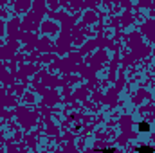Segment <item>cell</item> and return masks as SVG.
<instances>
[{"label": "cell", "mask_w": 155, "mask_h": 153, "mask_svg": "<svg viewBox=\"0 0 155 153\" xmlns=\"http://www.w3.org/2000/svg\"><path fill=\"white\" fill-rule=\"evenodd\" d=\"M135 151L137 153H153V148H150V146H139V148H135Z\"/></svg>", "instance_id": "obj_1"}, {"label": "cell", "mask_w": 155, "mask_h": 153, "mask_svg": "<svg viewBox=\"0 0 155 153\" xmlns=\"http://www.w3.org/2000/svg\"><path fill=\"white\" fill-rule=\"evenodd\" d=\"M98 153H116L112 148H108V150H101V151H98Z\"/></svg>", "instance_id": "obj_3"}, {"label": "cell", "mask_w": 155, "mask_h": 153, "mask_svg": "<svg viewBox=\"0 0 155 153\" xmlns=\"http://www.w3.org/2000/svg\"><path fill=\"white\" fill-rule=\"evenodd\" d=\"M139 128H141V132H146V128H148V124H146V123H141V124H139Z\"/></svg>", "instance_id": "obj_2"}]
</instances>
